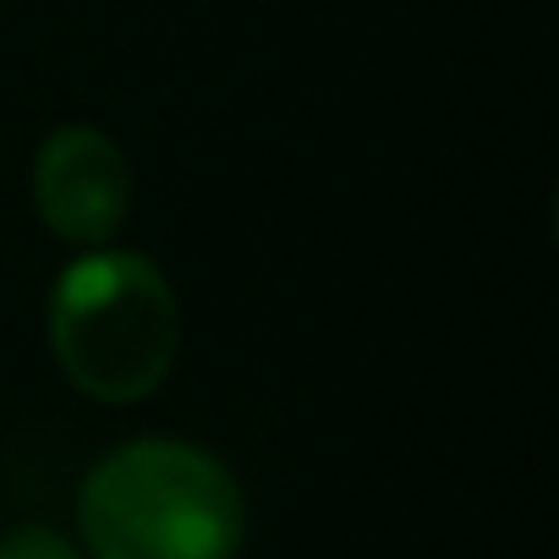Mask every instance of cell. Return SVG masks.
Wrapping results in <instances>:
<instances>
[{"instance_id": "cell-1", "label": "cell", "mask_w": 559, "mask_h": 559, "mask_svg": "<svg viewBox=\"0 0 559 559\" xmlns=\"http://www.w3.org/2000/svg\"><path fill=\"white\" fill-rule=\"evenodd\" d=\"M94 559H236L247 510L236 477L181 439L110 450L78 499Z\"/></svg>"}, {"instance_id": "cell-2", "label": "cell", "mask_w": 559, "mask_h": 559, "mask_svg": "<svg viewBox=\"0 0 559 559\" xmlns=\"http://www.w3.org/2000/svg\"><path fill=\"white\" fill-rule=\"evenodd\" d=\"M176 292L143 252H88L50 292L56 362L94 401L127 406L154 395L176 362Z\"/></svg>"}, {"instance_id": "cell-3", "label": "cell", "mask_w": 559, "mask_h": 559, "mask_svg": "<svg viewBox=\"0 0 559 559\" xmlns=\"http://www.w3.org/2000/svg\"><path fill=\"white\" fill-rule=\"evenodd\" d=\"M34 203L67 241H105L132 203V165L99 127H56L34 159Z\"/></svg>"}, {"instance_id": "cell-4", "label": "cell", "mask_w": 559, "mask_h": 559, "mask_svg": "<svg viewBox=\"0 0 559 559\" xmlns=\"http://www.w3.org/2000/svg\"><path fill=\"white\" fill-rule=\"evenodd\" d=\"M0 559H83V554L50 526H17L0 537Z\"/></svg>"}]
</instances>
